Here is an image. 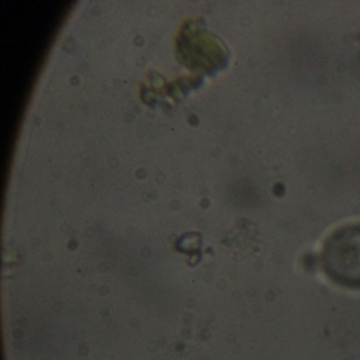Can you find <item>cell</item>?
<instances>
[{
  "instance_id": "cell-1",
  "label": "cell",
  "mask_w": 360,
  "mask_h": 360,
  "mask_svg": "<svg viewBox=\"0 0 360 360\" xmlns=\"http://www.w3.org/2000/svg\"><path fill=\"white\" fill-rule=\"evenodd\" d=\"M320 266L339 285L360 288V223L330 233L319 255Z\"/></svg>"
}]
</instances>
